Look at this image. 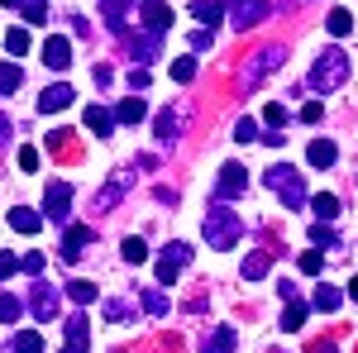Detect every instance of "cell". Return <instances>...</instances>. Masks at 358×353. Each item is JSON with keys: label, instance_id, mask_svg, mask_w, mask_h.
Returning a JSON list of instances; mask_svg holds the SVG:
<instances>
[{"label": "cell", "instance_id": "obj_16", "mask_svg": "<svg viewBox=\"0 0 358 353\" xmlns=\"http://www.w3.org/2000/svg\"><path fill=\"white\" fill-rule=\"evenodd\" d=\"M153 134H158V143H163V148H172V143H177V134H182V120H177L172 110H163V115L153 120Z\"/></svg>", "mask_w": 358, "mask_h": 353}, {"label": "cell", "instance_id": "obj_8", "mask_svg": "<svg viewBox=\"0 0 358 353\" xmlns=\"http://www.w3.org/2000/svg\"><path fill=\"white\" fill-rule=\"evenodd\" d=\"M29 310H34V320H38V325H48V320L57 315V287L34 282V291H29Z\"/></svg>", "mask_w": 358, "mask_h": 353}, {"label": "cell", "instance_id": "obj_9", "mask_svg": "<svg viewBox=\"0 0 358 353\" xmlns=\"http://www.w3.org/2000/svg\"><path fill=\"white\" fill-rule=\"evenodd\" d=\"M129 182H134V177H129V172H115L110 182H106V187L96 191V215H110L115 206H120V201H124V191H129Z\"/></svg>", "mask_w": 358, "mask_h": 353}, {"label": "cell", "instance_id": "obj_35", "mask_svg": "<svg viewBox=\"0 0 358 353\" xmlns=\"http://www.w3.org/2000/svg\"><path fill=\"white\" fill-rule=\"evenodd\" d=\"M120 248H124V263H143V258H148V244H143V239H134V234H129Z\"/></svg>", "mask_w": 358, "mask_h": 353}, {"label": "cell", "instance_id": "obj_22", "mask_svg": "<svg viewBox=\"0 0 358 353\" xmlns=\"http://www.w3.org/2000/svg\"><path fill=\"white\" fill-rule=\"evenodd\" d=\"M334 158H339V148H334L330 138H315L310 143V167H334Z\"/></svg>", "mask_w": 358, "mask_h": 353}, {"label": "cell", "instance_id": "obj_34", "mask_svg": "<svg viewBox=\"0 0 358 353\" xmlns=\"http://www.w3.org/2000/svg\"><path fill=\"white\" fill-rule=\"evenodd\" d=\"M349 29H354V15H349V10H330V34L334 38H344Z\"/></svg>", "mask_w": 358, "mask_h": 353}, {"label": "cell", "instance_id": "obj_37", "mask_svg": "<svg viewBox=\"0 0 358 353\" xmlns=\"http://www.w3.org/2000/svg\"><path fill=\"white\" fill-rule=\"evenodd\" d=\"M310 244H315V248H334V229L325 224V219H320V224H310Z\"/></svg>", "mask_w": 358, "mask_h": 353}, {"label": "cell", "instance_id": "obj_18", "mask_svg": "<svg viewBox=\"0 0 358 353\" xmlns=\"http://www.w3.org/2000/svg\"><path fill=\"white\" fill-rule=\"evenodd\" d=\"M86 315H72V320H67V329H62V334H67V353H86Z\"/></svg>", "mask_w": 358, "mask_h": 353}, {"label": "cell", "instance_id": "obj_21", "mask_svg": "<svg viewBox=\"0 0 358 353\" xmlns=\"http://www.w3.org/2000/svg\"><path fill=\"white\" fill-rule=\"evenodd\" d=\"M115 120H120V124H138V120H143V115H148V106H143V101H134V96H129V101H120V106L110 110Z\"/></svg>", "mask_w": 358, "mask_h": 353}, {"label": "cell", "instance_id": "obj_47", "mask_svg": "<svg viewBox=\"0 0 358 353\" xmlns=\"http://www.w3.org/2000/svg\"><path fill=\"white\" fill-rule=\"evenodd\" d=\"M320 115H325V106H320V101H310V106L301 110V120H306V124H315V120H320Z\"/></svg>", "mask_w": 358, "mask_h": 353}, {"label": "cell", "instance_id": "obj_3", "mask_svg": "<svg viewBox=\"0 0 358 353\" xmlns=\"http://www.w3.org/2000/svg\"><path fill=\"white\" fill-rule=\"evenodd\" d=\"M268 187L287 201V210H301L306 206V182L296 177V167H273V172H268Z\"/></svg>", "mask_w": 358, "mask_h": 353}, {"label": "cell", "instance_id": "obj_6", "mask_svg": "<svg viewBox=\"0 0 358 353\" xmlns=\"http://www.w3.org/2000/svg\"><path fill=\"white\" fill-rule=\"evenodd\" d=\"M244 191H248V172L239 163H224L220 167V182H215V201L224 206V201H234V196H244Z\"/></svg>", "mask_w": 358, "mask_h": 353}, {"label": "cell", "instance_id": "obj_23", "mask_svg": "<svg viewBox=\"0 0 358 353\" xmlns=\"http://www.w3.org/2000/svg\"><path fill=\"white\" fill-rule=\"evenodd\" d=\"M24 82V72H20V62H0V96H15Z\"/></svg>", "mask_w": 358, "mask_h": 353}, {"label": "cell", "instance_id": "obj_43", "mask_svg": "<svg viewBox=\"0 0 358 353\" xmlns=\"http://www.w3.org/2000/svg\"><path fill=\"white\" fill-rule=\"evenodd\" d=\"M24 20H29V24H43V0H29V5H24Z\"/></svg>", "mask_w": 358, "mask_h": 353}, {"label": "cell", "instance_id": "obj_53", "mask_svg": "<svg viewBox=\"0 0 358 353\" xmlns=\"http://www.w3.org/2000/svg\"><path fill=\"white\" fill-rule=\"evenodd\" d=\"M0 5H10V10H15V5H29V0H0Z\"/></svg>", "mask_w": 358, "mask_h": 353}, {"label": "cell", "instance_id": "obj_52", "mask_svg": "<svg viewBox=\"0 0 358 353\" xmlns=\"http://www.w3.org/2000/svg\"><path fill=\"white\" fill-rule=\"evenodd\" d=\"M349 296H354V301H358V277H354V282H349Z\"/></svg>", "mask_w": 358, "mask_h": 353}, {"label": "cell", "instance_id": "obj_17", "mask_svg": "<svg viewBox=\"0 0 358 353\" xmlns=\"http://www.w3.org/2000/svg\"><path fill=\"white\" fill-rule=\"evenodd\" d=\"M10 224H15L20 234H38V229H43V215L29 210V206H15V210H10Z\"/></svg>", "mask_w": 358, "mask_h": 353}, {"label": "cell", "instance_id": "obj_24", "mask_svg": "<svg viewBox=\"0 0 358 353\" xmlns=\"http://www.w3.org/2000/svg\"><path fill=\"white\" fill-rule=\"evenodd\" d=\"M201 353H234V329L220 325L210 339H206V349H201Z\"/></svg>", "mask_w": 358, "mask_h": 353}, {"label": "cell", "instance_id": "obj_46", "mask_svg": "<svg viewBox=\"0 0 358 353\" xmlns=\"http://www.w3.org/2000/svg\"><path fill=\"white\" fill-rule=\"evenodd\" d=\"M20 167L34 172V167H38V148H20Z\"/></svg>", "mask_w": 358, "mask_h": 353}, {"label": "cell", "instance_id": "obj_27", "mask_svg": "<svg viewBox=\"0 0 358 353\" xmlns=\"http://www.w3.org/2000/svg\"><path fill=\"white\" fill-rule=\"evenodd\" d=\"M339 291H334V287H315V296H310V305H315V310H325V315H334V310H339Z\"/></svg>", "mask_w": 358, "mask_h": 353}, {"label": "cell", "instance_id": "obj_36", "mask_svg": "<svg viewBox=\"0 0 358 353\" xmlns=\"http://www.w3.org/2000/svg\"><path fill=\"white\" fill-rule=\"evenodd\" d=\"M15 353H43V339L34 329H24V334H15Z\"/></svg>", "mask_w": 358, "mask_h": 353}, {"label": "cell", "instance_id": "obj_14", "mask_svg": "<svg viewBox=\"0 0 358 353\" xmlns=\"http://www.w3.org/2000/svg\"><path fill=\"white\" fill-rule=\"evenodd\" d=\"M72 101H77V96H72V86L57 82V86H48V91L38 96V110H43V115H53V110H67Z\"/></svg>", "mask_w": 358, "mask_h": 353}, {"label": "cell", "instance_id": "obj_48", "mask_svg": "<svg viewBox=\"0 0 358 353\" xmlns=\"http://www.w3.org/2000/svg\"><path fill=\"white\" fill-rule=\"evenodd\" d=\"M258 138H263L268 148H282V143H287V138H282V129H268V134H258Z\"/></svg>", "mask_w": 358, "mask_h": 353}, {"label": "cell", "instance_id": "obj_40", "mask_svg": "<svg viewBox=\"0 0 358 353\" xmlns=\"http://www.w3.org/2000/svg\"><path fill=\"white\" fill-rule=\"evenodd\" d=\"M263 124H268V129H282V124H287V110H282V106L273 101V106L263 110Z\"/></svg>", "mask_w": 358, "mask_h": 353}, {"label": "cell", "instance_id": "obj_10", "mask_svg": "<svg viewBox=\"0 0 358 353\" xmlns=\"http://www.w3.org/2000/svg\"><path fill=\"white\" fill-rule=\"evenodd\" d=\"M67 210H72V187L67 182H48V191H43V215L67 219Z\"/></svg>", "mask_w": 358, "mask_h": 353}, {"label": "cell", "instance_id": "obj_11", "mask_svg": "<svg viewBox=\"0 0 358 353\" xmlns=\"http://www.w3.org/2000/svg\"><path fill=\"white\" fill-rule=\"evenodd\" d=\"M263 15H268L263 0H234V5H229V24H234V29H253Z\"/></svg>", "mask_w": 358, "mask_h": 353}, {"label": "cell", "instance_id": "obj_4", "mask_svg": "<svg viewBox=\"0 0 358 353\" xmlns=\"http://www.w3.org/2000/svg\"><path fill=\"white\" fill-rule=\"evenodd\" d=\"M282 57H287V48H282V43H268L263 53L248 57V67H244V77H239V82H244V86H258L263 77H273L277 67H282Z\"/></svg>", "mask_w": 358, "mask_h": 353}, {"label": "cell", "instance_id": "obj_33", "mask_svg": "<svg viewBox=\"0 0 358 353\" xmlns=\"http://www.w3.org/2000/svg\"><path fill=\"white\" fill-rule=\"evenodd\" d=\"M5 48H10V57H24L29 53V34L24 29H10V34H5Z\"/></svg>", "mask_w": 358, "mask_h": 353}, {"label": "cell", "instance_id": "obj_29", "mask_svg": "<svg viewBox=\"0 0 358 353\" xmlns=\"http://www.w3.org/2000/svg\"><path fill=\"white\" fill-rule=\"evenodd\" d=\"M143 310H148V315H167V310H172V301L163 296V287H148V291H143Z\"/></svg>", "mask_w": 358, "mask_h": 353}, {"label": "cell", "instance_id": "obj_1", "mask_svg": "<svg viewBox=\"0 0 358 353\" xmlns=\"http://www.w3.org/2000/svg\"><path fill=\"white\" fill-rule=\"evenodd\" d=\"M201 229H206V244L215 248V253H229V248L244 239V219L234 215L229 206H210V215H206Z\"/></svg>", "mask_w": 358, "mask_h": 353}, {"label": "cell", "instance_id": "obj_12", "mask_svg": "<svg viewBox=\"0 0 358 353\" xmlns=\"http://www.w3.org/2000/svg\"><path fill=\"white\" fill-rule=\"evenodd\" d=\"M91 239H96V229H91V224H72V229H67V239H62V263H77V258H82V248L91 244Z\"/></svg>", "mask_w": 358, "mask_h": 353}, {"label": "cell", "instance_id": "obj_49", "mask_svg": "<svg viewBox=\"0 0 358 353\" xmlns=\"http://www.w3.org/2000/svg\"><path fill=\"white\" fill-rule=\"evenodd\" d=\"M192 48H210V29H196V34H192Z\"/></svg>", "mask_w": 358, "mask_h": 353}, {"label": "cell", "instance_id": "obj_51", "mask_svg": "<svg viewBox=\"0 0 358 353\" xmlns=\"http://www.w3.org/2000/svg\"><path fill=\"white\" fill-rule=\"evenodd\" d=\"M5 143H10V120L0 115V148H5Z\"/></svg>", "mask_w": 358, "mask_h": 353}, {"label": "cell", "instance_id": "obj_50", "mask_svg": "<svg viewBox=\"0 0 358 353\" xmlns=\"http://www.w3.org/2000/svg\"><path fill=\"white\" fill-rule=\"evenodd\" d=\"M129 86L134 91H148V72H129Z\"/></svg>", "mask_w": 358, "mask_h": 353}, {"label": "cell", "instance_id": "obj_20", "mask_svg": "<svg viewBox=\"0 0 358 353\" xmlns=\"http://www.w3.org/2000/svg\"><path fill=\"white\" fill-rule=\"evenodd\" d=\"M306 315H310V305H306L301 296H292V301H287V310H282V329H301Z\"/></svg>", "mask_w": 358, "mask_h": 353}, {"label": "cell", "instance_id": "obj_42", "mask_svg": "<svg viewBox=\"0 0 358 353\" xmlns=\"http://www.w3.org/2000/svg\"><path fill=\"white\" fill-rule=\"evenodd\" d=\"M320 268H325V258H320V253H301V272H306V277H315Z\"/></svg>", "mask_w": 358, "mask_h": 353}, {"label": "cell", "instance_id": "obj_19", "mask_svg": "<svg viewBox=\"0 0 358 353\" xmlns=\"http://www.w3.org/2000/svg\"><path fill=\"white\" fill-rule=\"evenodd\" d=\"M101 15L110 20L115 34H124V20H129V0H101Z\"/></svg>", "mask_w": 358, "mask_h": 353}, {"label": "cell", "instance_id": "obj_44", "mask_svg": "<svg viewBox=\"0 0 358 353\" xmlns=\"http://www.w3.org/2000/svg\"><path fill=\"white\" fill-rule=\"evenodd\" d=\"M124 315H129L124 301H106V320H124Z\"/></svg>", "mask_w": 358, "mask_h": 353}, {"label": "cell", "instance_id": "obj_13", "mask_svg": "<svg viewBox=\"0 0 358 353\" xmlns=\"http://www.w3.org/2000/svg\"><path fill=\"white\" fill-rule=\"evenodd\" d=\"M43 62H48L53 72H67V67H72V43H67L62 34H53V38L43 43Z\"/></svg>", "mask_w": 358, "mask_h": 353}, {"label": "cell", "instance_id": "obj_28", "mask_svg": "<svg viewBox=\"0 0 358 353\" xmlns=\"http://www.w3.org/2000/svg\"><path fill=\"white\" fill-rule=\"evenodd\" d=\"M268 268H273V253H253V258H244V277H248V282L268 277Z\"/></svg>", "mask_w": 358, "mask_h": 353}, {"label": "cell", "instance_id": "obj_7", "mask_svg": "<svg viewBox=\"0 0 358 353\" xmlns=\"http://www.w3.org/2000/svg\"><path fill=\"white\" fill-rule=\"evenodd\" d=\"M187 263H192V248H187V244H167L163 258H158V282L172 287V282H177V272L187 268Z\"/></svg>", "mask_w": 358, "mask_h": 353}, {"label": "cell", "instance_id": "obj_45", "mask_svg": "<svg viewBox=\"0 0 358 353\" xmlns=\"http://www.w3.org/2000/svg\"><path fill=\"white\" fill-rule=\"evenodd\" d=\"M20 272V258L15 253H0V277H15Z\"/></svg>", "mask_w": 358, "mask_h": 353}, {"label": "cell", "instance_id": "obj_31", "mask_svg": "<svg viewBox=\"0 0 358 353\" xmlns=\"http://www.w3.org/2000/svg\"><path fill=\"white\" fill-rule=\"evenodd\" d=\"M192 15L201 20V24H210V29H215V24H220V15H224V10L215 5V0H196V5H192Z\"/></svg>", "mask_w": 358, "mask_h": 353}, {"label": "cell", "instance_id": "obj_41", "mask_svg": "<svg viewBox=\"0 0 358 353\" xmlns=\"http://www.w3.org/2000/svg\"><path fill=\"white\" fill-rule=\"evenodd\" d=\"M20 272H24V277H38V272H43V253H24V258H20Z\"/></svg>", "mask_w": 358, "mask_h": 353}, {"label": "cell", "instance_id": "obj_39", "mask_svg": "<svg viewBox=\"0 0 358 353\" xmlns=\"http://www.w3.org/2000/svg\"><path fill=\"white\" fill-rule=\"evenodd\" d=\"M172 77H177V82H192L196 77V57H177V62H172Z\"/></svg>", "mask_w": 358, "mask_h": 353}, {"label": "cell", "instance_id": "obj_30", "mask_svg": "<svg viewBox=\"0 0 358 353\" xmlns=\"http://www.w3.org/2000/svg\"><path fill=\"white\" fill-rule=\"evenodd\" d=\"M62 291L77 301V305H91V301H96V282H82V277H77V282H67Z\"/></svg>", "mask_w": 358, "mask_h": 353}, {"label": "cell", "instance_id": "obj_25", "mask_svg": "<svg viewBox=\"0 0 358 353\" xmlns=\"http://www.w3.org/2000/svg\"><path fill=\"white\" fill-rule=\"evenodd\" d=\"M310 210H315V215H320L325 224H330V219L339 215V196H330V191H320V196H310Z\"/></svg>", "mask_w": 358, "mask_h": 353}, {"label": "cell", "instance_id": "obj_15", "mask_svg": "<svg viewBox=\"0 0 358 353\" xmlns=\"http://www.w3.org/2000/svg\"><path fill=\"white\" fill-rule=\"evenodd\" d=\"M86 129L96 138H110V129H115V115L106 106H86Z\"/></svg>", "mask_w": 358, "mask_h": 353}, {"label": "cell", "instance_id": "obj_26", "mask_svg": "<svg viewBox=\"0 0 358 353\" xmlns=\"http://www.w3.org/2000/svg\"><path fill=\"white\" fill-rule=\"evenodd\" d=\"M153 57H158V34L143 29V34L134 38V62H153Z\"/></svg>", "mask_w": 358, "mask_h": 353}, {"label": "cell", "instance_id": "obj_2", "mask_svg": "<svg viewBox=\"0 0 358 353\" xmlns=\"http://www.w3.org/2000/svg\"><path fill=\"white\" fill-rule=\"evenodd\" d=\"M344 82H349V53L344 48H325L315 57V67H310V86L315 91H339Z\"/></svg>", "mask_w": 358, "mask_h": 353}, {"label": "cell", "instance_id": "obj_5", "mask_svg": "<svg viewBox=\"0 0 358 353\" xmlns=\"http://www.w3.org/2000/svg\"><path fill=\"white\" fill-rule=\"evenodd\" d=\"M138 20H143L148 34H158V38H163L167 29L177 24V10H172L167 0H143V5H138Z\"/></svg>", "mask_w": 358, "mask_h": 353}, {"label": "cell", "instance_id": "obj_38", "mask_svg": "<svg viewBox=\"0 0 358 353\" xmlns=\"http://www.w3.org/2000/svg\"><path fill=\"white\" fill-rule=\"evenodd\" d=\"M234 138H239V143H253V138H258V120H239V124H234Z\"/></svg>", "mask_w": 358, "mask_h": 353}, {"label": "cell", "instance_id": "obj_32", "mask_svg": "<svg viewBox=\"0 0 358 353\" xmlns=\"http://www.w3.org/2000/svg\"><path fill=\"white\" fill-rule=\"evenodd\" d=\"M20 310H24L20 296H10V291H5V296H0V325H15V320H20Z\"/></svg>", "mask_w": 358, "mask_h": 353}]
</instances>
